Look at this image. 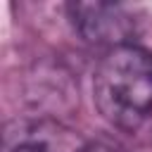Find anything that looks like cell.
I'll return each mask as SVG.
<instances>
[{
    "instance_id": "obj_1",
    "label": "cell",
    "mask_w": 152,
    "mask_h": 152,
    "mask_svg": "<svg viewBox=\"0 0 152 152\" xmlns=\"http://www.w3.org/2000/svg\"><path fill=\"white\" fill-rule=\"evenodd\" d=\"M93 102L119 131H138L152 114V50L140 43L112 48L93 74Z\"/></svg>"
},
{
    "instance_id": "obj_4",
    "label": "cell",
    "mask_w": 152,
    "mask_h": 152,
    "mask_svg": "<svg viewBox=\"0 0 152 152\" xmlns=\"http://www.w3.org/2000/svg\"><path fill=\"white\" fill-rule=\"evenodd\" d=\"M81 152H116L112 145H107V142H100V140H88L83 147H81Z\"/></svg>"
},
{
    "instance_id": "obj_3",
    "label": "cell",
    "mask_w": 152,
    "mask_h": 152,
    "mask_svg": "<svg viewBox=\"0 0 152 152\" xmlns=\"http://www.w3.org/2000/svg\"><path fill=\"white\" fill-rule=\"evenodd\" d=\"M83 145L86 140L57 119L38 116L7 124L2 152H81Z\"/></svg>"
},
{
    "instance_id": "obj_2",
    "label": "cell",
    "mask_w": 152,
    "mask_h": 152,
    "mask_svg": "<svg viewBox=\"0 0 152 152\" xmlns=\"http://www.w3.org/2000/svg\"><path fill=\"white\" fill-rule=\"evenodd\" d=\"M66 17L86 43L104 48V52L112 48L133 45L140 36V17L124 2H69Z\"/></svg>"
}]
</instances>
